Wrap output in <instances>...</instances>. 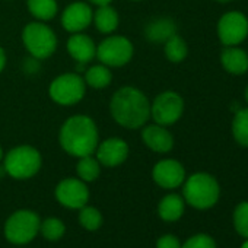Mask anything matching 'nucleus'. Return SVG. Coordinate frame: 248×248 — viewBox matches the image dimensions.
Instances as JSON below:
<instances>
[{
	"mask_svg": "<svg viewBox=\"0 0 248 248\" xmlns=\"http://www.w3.org/2000/svg\"><path fill=\"white\" fill-rule=\"evenodd\" d=\"M109 112L121 127L136 130L151 118V102L140 89L123 86L114 92L109 101Z\"/></svg>",
	"mask_w": 248,
	"mask_h": 248,
	"instance_id": "1",
	"label": "nucleus"
},
{
	"mask_svg": "<svg viewBox=\"0 0 248 248\" xmlns=\"http://www.w3.org/2000/svg\"><path fill=\"white\" fill-rule=\"evenodd\" d=\"M59 142L63 151L72 156L82 158L93 155L99 143L95 121L83 114L69 117L60 129Z\"/></svg>",
	"mask_w": 248,
	"mask_h": 248,
	"instance_id": "2",
	"label": "nucleus"
},
{
	"mask_svg": "<svg viewBox=\"0 0 248 248\" xmlns=\"http://www.w3.org/2000/svg\"><path fill=\"white\" fill-rule=\"evenodd\" d=\"M183 184V199L194 209H210L219 200V183L213 175L207 172H196L184 180Z\"/></svg>",
	"mask_w": 248,
	"mask_h": 248,
	"instance_id": "3",
	"label": "nucleus"
},
{
	"mask_svg": "<svg viewBox=\"0 0 248 248\" xmlns=\"http://www.w3.org/2000/svg\"><path fill=\"white\" fill-rule=\"evenodd\" d=\"M41 164V154L30 145L11 149L3 159V167L8 175L16 180H27L34 177L40 171Z\"/></svg>",
	"mask_w": 248,
	"mask_h": 248,
	"instance_id": "4",
	"label": "nucleus"
},
{
	"mask_svg": "<svg viewBox=\"0 0 248 248\" xmlns=\"http://www.w3.org/2000/svg\"><path fill=\"white\" fill-rule=\"evenodd\" d=\"M22 41L28 53L35 60L48 59L57 48V37L54 31L41 21L30 22L24 28Z\"/></svg>",
	"mask_w": 248,
	"mask_h": 248,
	"instance_id": "5",
	"label": "nucleus"
},
{
	"mask_svg": "<svg viewBox=\"0 0 248 248\" xmlns=\"http://www.w3.org/2000/svg\"><path fill=\"white\" fill-rule=\"evenodd\" d=\"M133 43L123 35L107 37L96 46V59L108 67H121L133 57Z\"/></svg>",
	"mask_w": 248,
	"mask_h": 248,
	"instance_id": "6",
	"label": "nucleus"
},
{
	"mask_svg": "<svg viewBox=\"0 0 248 248\" xmlns=\"http://www.w3.org/2000/svg\"><path fill=\"white\" fill-rule=\"evenodd\" d=\"M86 83L83 78L78 73H64L57 76L50 88L48 93L56 104L60 105H75L85 96Z\"/></svg>",
	"mask_w": 248,
	"mask_h": 248,
	"instance_id": "7",
	"label": "nucleus"
},
{
	"mask_svg": "<svg viewBox=\"0 0 248 248\" xmlns=\"http://www.w3.org/2000/svg\"><path fill=\"white\" fill-rule=\"evenodd\" d=\"M40 217L31 210H18L9 216L5 225V235L14 244H28L40 231Z\"/></svg>",
	"mask_w": 248,
	"mask_h": 248,
	"instance_id": "8",
	"label": "nucleus"
},
{
	"mask_svg": "<svg viewBox=\"0 0 248 248\" xmlns=\"http://www.w3.org/2000/svg\"><path fill=\"white\" fill-rule=\"evenodd\" d=\"M184 114V99L174 91L161 92L151 104V118L161 126H172Z\"/></svg>",
	"mask_w": 248,
	"mask_h": 248,
	"instance_id": "9",
	"label": "nucleus"
},
{
	"mask_svg": "<svg viewBox=\"0 0 248 248\" xmlns=\"http://www.w3.org/2000/svg\"><path fill=\"white\" fill-rule=\"evenodd\" d=\"M217 37L225 47L239 46L248 37V18L239 11H231L217 22Z\"/></svg>",
	"mask_w": 248,
	"mask_h": 248,
	"instance_id": "10",
	"label": "nucleus"
},
{
	"mask_svg": "<svg viewBox=\"0 0 248 248\" xmlns=\"http://www.w3.org/2000/svg\"><path fill=\"white\" fill-rule=\"evenodd\" d=\"M56 199L69 209H82L89 200V190L80 178H66L56 187Z\"/></svg>",
	"mask_w": 248,
	"mask_h": 248,
	"instance_id": "11",
	"label": "nucleus"
},
{
	"mask_svg": "<svg viewBox=\"0 0 248 248\" xmlns=\"http://www.w3.org/2000/svg\"><path fill=\"white\" fill-rule=\"evenodd\" d=\"M152 177L159 187L172 190L183 186L186 180V170L183 164L175 159H162L154 167Z\"/></svg>",
	"mask_w": 248,
	"mask_h": 248,
	"instance_id": "12",
	"label": "nucleus"
},
{
	"mask_svg": "<svg viewBox=\"0 0 248 248\" xmlns=\"http://www.w3.org/2000/svg\"><path fill=\"white\" fill-rule=\"evenodd\" d=\"M92 21L93 11L85 2H75L69 5L62 14V25L70 34L82 32L92 24Z\"/></svg>",
	"mask_w": 248,
	"mask_h": 248,
	"instance_id": "13",
	"label": "nucleus"
},
{
	"mask_svg": "<svg viewBox=\"0 0 248 248\" xmlns=\"http://www.w3.org/2000/svg\"><path fill=\"white\" fill-rule=\"evenodd\" d=\"M96 159L101 165L114 168L121 165L129 156V145L120 138H109L96 146Z\"/></svg>",
	"mask_w": 248,
	"mask_h": 248,
	"instance_id": "14",
	"label": "nucleus"
},
{
	"mask_svg": "<svg viewBox=\"0 0 248 248\" xmlns=\"http://www.w3.org/2000/svg\"><path fill=\"white\" fill-rule=\"evenodd\" d=\"M142 139L145 145L156 154H167L174 148V136L171 132L156 123L142 130Z\"/></svg>",
	"mask_w": 248,
	"mask_h": 248,
	"instance_id": "15",
	"label": "nucleus"
},
{
	"mask_svg": "<svg viewBox=\"0 0 248 248\" xmlns=\"http://www.w3.org/2000/svg\"><path fill=\"white\" fill-rule=\"evenodd\" d=\"M67 53L79 63V64H86L89 62H92L96 57V46L92 41L91 37L82 34V32H76L72 34V37L67 40L66 44Z\"/></svg>",
	"mask_w": 248,
	"mask_h": 248,
	"instance_id": "16",
	"label": "nucleus"
},
{
	"mask_svg": "<svg viewBox=\"0 0 248 248\" xmlns=\"http://www.w3.org/2000/svg\"><path fill=\"white\" fill-rule=\"evenodd\" d=\"M220 63L231 75H245L248 72V53L238 46L226 47L220 54Z\"/></svg>",
	"mask_w": 248,
	"mask_h": 248,
	"instance_id": "17",
	"label": "nucleus"
},
{
	"mask_svg": "<svg viewBox=\"0 0 248 248\" xmlns=\"http://www.w3.org/2000/svg\"><path fill=\"white\" fill-rule=\"evenodd\" d=\"M177 34V25L170 18L154 19L145 30V35L152 43H165Z\"/></svg>",
	"mask_w": 248,
	"mask_h": 248,
	"instance_id": "18",
	"label": "nucleus"
},
{
	"mask_svg": "<svg viewBox=\"0 0 248 248\" xmlns=\"http://www.w3.org/2000/svg\"><path fill=\"white\" fill-rule=\"evenodd\" d=\"M184 206H186V202L181 196L168 194L159 202L158 213H159L161 219H164L165 222H175L183 216Z\"/></svg>",
	"mask_w": 248,
	"mask_h": 248,
	"instance_id": "19",
	"label": "nucleus"
},
{
	"mask_svg": "<svg viewBox=\"0 0 248 248\" xmlns=\"http://www.w3.org/2000/svg\"><path fill=\"white\" fill-rule=\"evenodd\" d=\"M96 27V30L101 34H111L117 30L120 18L117 11L109 6V5H104V6H98L96 12L93 14V21H92Z\"/></svg>",
	"mask_w": 248,
	"mask_h": 248,
	"instance_id": "20",
	"label": "nucleus"
},
{
	"mask_svg": "<svg viewBox=\"0 0 248 248\" xmlns=\"http://www.w3.org/2000/svg\"><path fill=\"white\" fill-rule=\"evenodd\" d=\"M83 80H85V83L88 86H91L93 89H104L111 83L112 73H111L108 66L101 63V64L89 67L85 72V79Z\"/></svg>",
	"mask_w": 248,
	"mask_h": 248,
	"instance_id": "21",
	"label": "nucleus"
},
{
	"mask_svg": "<svg viewBox=\"0 0 248 248\" xmlns=\"http://www.w3.org/2000/svg\"><path fill=\"white\" fill-rule=\"evenodd\" d=\"M28 11L37 21H51L57 12L59 6L56 0H28Z\"/></svg>",
	"mask_w": 248,
	"mask_h": 248,
	"instance_id": "22",
	"label": "nucleus"
},
{
	"mask_svg": "<svg viewBox=\"0 0 248 248\" xmlns=\"http://www.w3.org/2000/svg\"><path fill=\"white\" fill-rule=\"evenodd\" d=\"M232 136L238 145L248 148V107L235 111L232 120Z\"/></svg>",
	"mask_w": 248,
	"mask_h": 248,
	"instance_id": "23",
	"label": "nucleus"
},
{
	"mask_svg": "<svg viewBox=\"0 0 248 248\" xmlns=\"http://www.w3.org/2000/svg\"><path fill=\"white\" fill-rule=\"evenodd\" d=\"M76 172H78L79 178L85 183L95 181L99 177L101 164L98 162V159L93 155L82 156V158H79V162L76 165Z\"/></svg>",
	"mask_w": 248,
	"mask_h": 248,
	"instance_id": "24",
	"label": "nucleus"
},
{
	"mask_svg": "<svg viewBox=\"0 0 248 248\" xmlns=\"http://www.w3.org/2000/svg\"><path fill=\"white\" fill-rule=\"evenodd\" d=\"M164 44H165V48H164L165 56L171 63H181L186 60L188 54V47H187V43L178 34L172 35Z\"/></svg>",
	"mask_w": 248,
	"mask_h": 248,
	"instance_id": "25",
	"label": "nucleus"
},
{
	"mask_svg": "<svg viewBox=\"0 0 248 248\" xmlns=\"http://www.w3.org/2000/svg\"><path fill=\"white\" fill-rule=\"evenodd\" d=\"M64 223L57 217H48L40 223V231L48 241H57L64 235Z\"/></svg>",
	"mask_w": 248,
	"mask_h": 248,
	"instance_id": "26",
	"label": "nucleus"
},
{
	"mask_svg": "<svg viewBox=\"0 0 248 248\" xmlns=\"http://www.w3.org/2000/svg\"><path fill=\"white\" fill-rule=\"evenodd\" d=\"M233 226L238 235L248 238V202H241L233 210Z\"/></svg>",
	"mask_w": 248,
	"mask_h": 248,
	"instance_id": "27",
	"label": "nucleus"
},
{
	"mask_svg": "<svg viewBox=\"0 0 248 248\" xmlns=\"http://www.w3.org/2000/svg\"><path fill=\"white\" fill-rule=\"evenodd\" d=\"M79 222L85 229L96 231L102 223V216H101L99 210H96L95 207L83 206L79 213Z\"/></svg>",
	"mask_w": 248,
	"mask_h": 248,
	"instance_id": "28",
	"label": "nucleus"
},
{
	"mask_svg": "<svg viewBox=\"0 0 248 248\" xmlns=\"http://www.w3.org/2000/svg\"><path fill=\"white\" fill-rule=\"evenodd\" d=\"M181 248H216V242L210 235L206 233H197L191 238H188Z\"/></svg>",
	"mask_w": 248,
	"mask_h": 248,
	"instance_id": "29",
	"label": "nucleus"
},
{
	"mask_svg": "<svg viewBox=\"0 0 248 248\" xmlns=\"http://www.w3.org/2000/svg\"><path fill=\"white\" fill-rule=\"evenodd\" d=\"M156 248H181V242L174 235H164L158 239Z\"/></svg>",
	"mask_w": 248,
	"mask_h": 248,
	"instance_id": "30",
	"label": "nucleus"
},
{
	"mask_svg": "<svg viewBox=\"0 0 248 248\" xmlns=\"http://www.w3.org/2000/svg\"><path fill=\"white\" fill-rule=\"evenodd\" d=\"M5 67H6V53L0 47V73L5 70Z\"/></svg>",
	"mask_w": 248,
	"mask_h": 248,
	"instance_id": "31",
	"label": "nucleus"
},
{
	"mask_svg": "<svg viewBox=\"0 0 248 248\" xmlns=\"http://www.w3.org/2000/svg\"><path fill=\"white\" fill-rule=\"evenodd\" d=\"M89 2L96 5V6H104V5H109L112 0H89Z\"/></svg>",
	"mask_w": 248,
	"mask_h": 248,
	"instance_id": "32",
	"label": "nucleus"
},
{
	"mask_svg": "<svg viewBox=\"0 0 248 248\" xmlns=\"http://www.w3.org/2000/svg\"><path fill=\"white\" fill-rule=\"evenodd\" d=\"M5 175H8V172H6V170H5L3 165H0V178L5 177Z\"/></svg>",
	"mask_w": 248,
	"mask_h": 248,
	"instance_id": "33",
	"label": "nucleus"
},
{
	"mask_svg": "<svg viewBox=\"0 0 248 248\" xmlns=\"http://www.w3.org/2000/svg\"><path fill=\"white\" fill-rule=\"evenodd\" d=\"M241 248H248V238H247V241L241 245Z\"/></svg>",
	"mask_w": 248,
	"mask_h": 248,
	"instance_id": "34",
	"label": "nucleus"
},
{
	"mask_svg": "<svg viewBox=\"0 0 248 248\" xmlns=\"http://www.w3.org/2000/svg\"><path fill=\"white\" fill-rule=\"evenodd\" d=\"M3 159V149H2V146H0V161Z\"/></svg>",
	"mask_w": 248,
	"mask_h": 248,
	"instance_id": "35",
	"label": "nucleus"
},
{
	"mask_svg": "<svg viewBox=\"0 0 248 248\" xmlns=\"http://www.w3.org/2000/svg\"><path fill=\"white\" fill-rule=\"evenodd\" d=\"M245 101H247V104H248V86H247V89H245Z\"/></svg>",
	"mask_w": 248,
	"mask_h": 248,
	"instance_id": "36",
	"label": "nucleus"
},
{
	"mask_svg": "<svg viewBox=\"0 0 248 248\" xmlns=\"http://www.w3.org/2000/svg\"><path fill=\"white\" fill-rule=\"evenodd\" d=\"M216 2H220V3H226V2H231V0H216Z\"/></svg>",
	"mask_w": 248,
	"mask_h": 248,
	"instance_id": "37",
	"label": "nucleus"
},
{
	"mask_svg": "<svg viewBox=\"0 0 248 248\" xmlns=\"http://www.w3.org/2000/svg\"><path fill=\"white\" fill-rule=\"evenodd\" d=\"M133 2H140V0H133Z\"/></svg>",
	"mask_w": 248,
	"mask_h": 248,
	"instance_id": "38",
	"label": "nucleus"
}]
</instances>
